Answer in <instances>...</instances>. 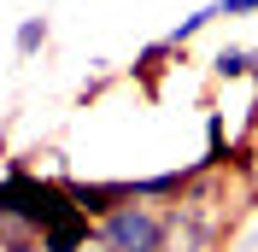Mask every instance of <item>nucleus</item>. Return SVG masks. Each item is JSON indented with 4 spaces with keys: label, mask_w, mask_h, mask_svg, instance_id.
<instances>
[{
    "label": "nucleus",
    "mask_w": 258,
    "mask_h": 252,
    "mask_svg": "<svg viewBox=\"0 0 258 252\" xmlns=\"http://www.w3.org/2000/svg\"><path fill=\"white\" fill-rule=\"evenodd\" d=\"M94 240L112 246V252H170V223H164L147 200H123L117 211L100 217Z\"/></svg>",
    "instance_id": "nucleus-1"
},
{
    "label": "nucleus",
    "mask_w": 258,
    "mask_h": 252,
    "mask_svg": "<svg viewBox=\"0 0 258 252\" xmlns=\"http://www.w3.org/2000/svg\"><path fill=\"white\" fill-rule=\"evenodd\" d=\"M88 240H94V229H88V211H77V205L41 229V252H82Z\"/></svg>",
    "instance_id": "nucleus-2"
},
{
    "label": "nucleus",
    "mask_w": 258,
    "mask_h": 252,
    "mask_svg": "<svg viewBox=\"0 0 258 252\" xmlns=\"http://www.w3.org/2000/svg\"><path fill=\"white\" fill-rule=\"evenodd\" d=\"M64 188H71L77 211H88V217H106V211H117L123 200H135L129 182H64Z\"/></svg>",
    "instance_id": "nucleus-3"
},
{
    "label": "nucleus",
    "mask_w": 258,
    "mask_h": 252,
    "mask_svg": "<svg viewBox=\"0 0 258 252\" xmlns=\"http://www.w3.org/2000/svg\"><path fill=\"white\" fill-rule=\"evenodd\" d=\"M188 182H194V170H159V176H141V182H129V194H135V200H176Z\"/></svg>",
    "instance_id": "nucleus-4"
},
{
    "label": "nucleus",
    "mask_w": 258,
    "mask_h": 252,
    "mask_svg": "<svg viewBox=\"0 0 258 252\" xmlns=\"http://www.w3.org/2000/svg\"><path fill=\"white\" fill-rule=\"evenodd\" d=\"M211 71H217V77H258V53H246V47H223L217 53V59H211Z\"/></svg>",
    "instance_id": "nucleus-5"
},
{
    "label": "nucleus",
    "mask_w": 258,
    "mask_h": 252,
    "mask_svg": "<svg viewBox=\"0 0 258 252\" xmlns=\"http://www.w3.org/2000/svg\"><path fill=\"white\" fill-rule=\"evenodd\" d=\"M12 47H18V59H35V53L47 47V18H24L18 35H12Z\"/></svg>",
    "instance_id": "nucleus-6"
},
{
    "label": "nucleus",
    "mask_w": 258,
    "mask_h": 252,
    "mask_svg": "<svg viewBox=\"0 0 258 252\" xmlns=\"http://www.w3.org/2000/svg\"><path fill=\"white\" fill-rule=\"evenodd\" d=\"M211 18H223V12H217V6H200V12H188L182 24H170V35H164V47H182V41H194V35H200V30L211 24Z\"/></svg>",
    "instance_id": "nucleus-7"
},
{
    "label": "nucleus",
    "mask_w": 258,
    "mask_h": 252,
    "mask_svg": "<svg viewBox=\"0 0 258 252\" xmlns=\"http://www.w3.org/2000/svg\"><path fill=\"white\" fill-rule=\"evenodd\" d=\"M217 12H223V18H252L258 0H217Z\"/></svg>",
    "instance_id": "nucleus-8"
},
{
    "label": "nucleus",
    "mask_w": 258,
    "mask_h": 252,
    "mask_svg": "<svg viewBox=\"0 0 258 252\" xmlns=\"http://www.w3.org/2000/svg\"><path fill=\"white\" fill-rule=\"evenodd\" d=\"M0 252H41V246H35L30 235H12V240H6V246H0Z\"/></svg>",
    "instance_id": "nucleus-9"
},
{
    "label": "nucleus",
    "mask_w": 258,
    "mask_h": 252,
    "mask_svg": "<svg viewBox=\"0 0 258 252\" xmlns=\"http://www.w3.org/2000/svg\"><path fill=\"white\" fill-rule=\"evenodd\" d=\"M82 252H112V246H100V240H88V246H82Z\"/></svg>",
    "instance_id": "nucleus-10"
},
{
    "label": "nucleus",
    "mask_w": 258,
    "mask_h": 252,
    "mask_svg": "<svg viewBox=\"0 0 258 252\" xmlns=\"http://www.w3.org/2000/svg\"><path fill=\"white\" fill-rule=\"evenodd\" d=\"M246 252H258V240H246Z\"/></svg>",
    "instance_id": "nucleus-11"
}]
</instances>
